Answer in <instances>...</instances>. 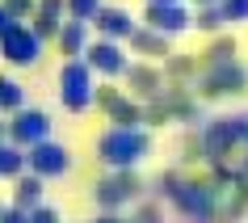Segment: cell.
<instances>
[{
	"instance_id": "cell-1",
	"label": "cell",
	"mask_w": 248,
	"mask_h": 223,
	"mask_svg": "<svg viewBox=\"0 0 248 223\" xmlns=\"http://www.w3.org/2000/svg\"><path fill=\"white\" fill-rule=\"evenodd\" d=\"M152 152V135L143 127H109L97 139V160L105 169H139Z\"/></svg>"
},
{
	"instance_id": "cell-9",
	"label": "cell",
	"mask_w": 248,
	"mask_h": 223,
	"mask_svg": "<svg viewBox=\"0 0 248 223\" xmlns=\"http://www.w3.org/2000/svg\"><path fill=\"white\" fill-rule=\"evenodd\" d=\"M248 89V67L240 59L232 64H210L206 76H202V93L206 97H223V93H244Z\"/></svg>"
},
{
	"instance_id": "cell-29",
	"label": "cell",
	"mask_w": 248,
	"mask_h": 223,
	"mask_svg": "<svg viewBox=\"0 0 248 223\" xmlns=\"http://www.w3.org/2000/svg\"><path fill=\"white\" fill-rule=\"evenodd\" d=\"M9 26H13V17L4 13V4H0V34H4V30H9Z\"/></svg>"
},
{
	"instance_id": "cell-15",
	"label": "cell",
	"mask_w": 248,
	"mask_h": 223,
	"mask_svg": "<svg viewBox=\"0 0 248 223\" xmlns=\"http://www.w3.org/2000/svg\"><path fill=\"white\" fill-rule=\"evenodd\" d=\"M42 198H46V181L42 177H34L30 169L21 177H13V207L34 210V207H42Z\"/></svg>"
},
{
	"instance_id": "cell-18",
	"label": "cell",
	"mask_w": 248,
	"mask_h": 223,
	"mask_svg": "<svg viewBox=\"0 0 248 223\" xmlns=\"http://www.w3.org/2000/svg\"><path fill=\"white\" fill-rule=\"evenodd\" d=\"M26 173V152L17 143H9V139H0V177L4 181H13V177H21Z\"/></svg>"
},
{
	"instance_id": "cell-6",
	"label": "cell",
	"mask_w": 248,
	"mask_h": 223,
	"mask_svg": "<svg viewBox=\"0 0 248 223\" xmlns=\"http://www.w3.org/2000/svg\"><path fill=\"white\" fill-rule=\"evenodd\" d=\"M42 139H51V114H46V110L21 105V110L9 114V143H17L21 152H26V147L42 143Z\"/></svg>"
},
{
	"instance_id": "cell-33",
	"label": "cell",
	"mask_w": 248,
	"mask_h": 223,
	"mask_svg": "<svg viewBox=\"0 0 248 223\" xmlns=\"http://www.w3.org/2000/svg\"><path fill=\"white\" fill-rule=\"evenodd\" d=\"M0 207H4V202H0Z\"/></svg>"
},
{
	"instance_id": "cell-26",
	"label": "cell",
	"mask_w": 248,
	"mask_h": 223,
	"mask_svg": "<svg viewBox=\"0 0 248 223\" xmlns=\"http://www.w3.org/2000/svg\"><path fill=\"white\" fill-rule=\"evenodd\" d=\"M0 223H30V210H21V207H0Z\"/></svg>"
},
{
	"instance_id": "cell-19",
	"label": "cell",
	"mask_w": 248,
	"mask_h": 223,
	"mask_svg": "<svg viewBox=\"0 0 248 223\" xmlns=\"http://www.w3.org/2000/svg\"><path fill=\"white\" fill-rule=\"evenodd\" d=\"M227 26L219 13V4H198L194 13H189V30H202V34H219V30Z\"/></svg>"
},
{
	"instance_id": "cell-12",
	"label": "cell",
	"mask_w": 248,
	"mask_h": 223,
	"mask_svg": "<svg viewBox=\"0 0 248 223\" xmlns=\"http://www.w3.org/2000/svg\"><path fill=\"white\" fill-rule=\"evenodd\" d=\"M89 26H97V34H101V38L126 42V38L135 34V26H139V21H135V17L126 13V9H114V4H101V9H97V17H93Z\"/></svg>"
},
{
	"instance_id": "cell-21",
	"label": "cell",
	"mask_w": 248,
	"mask_h": 223,
	"mask_svg": "<svg viewBox=\"0 0 248 223\" xmlns=\"http://www.w3.org/2000/svg\"><path fill=\"white\" fill-rule=\"evenodd\" d=\"M232 59H235V38H227V34L206 47V67L210 64H232Z\"/></svg>"
},
{
	"instance_id": "cell-25",
	"label": "cell",
	"mask_w": 248,
	"mask_h": 223,
	"mask_svg": "<svg viewBox=\"0 0 248 223\" xmlns=\"http://www.w3.org/2000/svg\"><path fill=\"white\" fill-rule=\"evenodd\" d=\"M30 223H63V215H59L55 207H46V202H42V207L30 210Z\"/></svg>"
},
{
	"instance_id": "cell-31",
	"label": "cell",
	"mask_w": 248,
	"mask_h": 223,
	"mask_svg": "<svg viewBox=\"0 0 248 223\" xmlns=\"http://www.w3.org/2000/svg\"><path fill=\"white\" fill-rule=\"evenodd\" d=\"M194 4H219V0H194Z\"/></svg>"
},
{
	"instance_id": "cell-32",
	"label": "cell",
	"mask_w": 248,
	"mask_h": 223,
	"mask_svg": "<svg viewBox=\"0 0 248 223\" xmlns=\"http://www.w3.org/2000/svg\"><path fill=\"white\" fill-rule=\"evenodd\" d=\"M169 4H181V0H169Z\"/></svg>"
},
{
	"instance_id": "cell-22",
	"label": "cell",
	"mask_w": 248,
	"mask_h": 223,
	"mask_svg": "<svg viewBox=\"0 0 248 223\" xmlns=\"http://www.w3.org/2000/svg\"><path fill=\"white\" fill-rule=\"evenodd\" d=\"M97 9H101V0H63V17L72 21H93Z\"/></svg>"
},
{
	"instance_id": "cell-28",
	"label": "cell",
	"mask_w": 248,
	"mask_h": 223,
	"mask_svg": "<svg viewBox=\"0 0 248 223\" xmlns=\"http://www.w3.org/2000/svg\"><path fill=\"white\" fill-rule=\"evenodd\" d=\"M93 223H131V219H126L122 210H97V219H93Z\"/></svg>"
},
{
	"instance_id": "cell-5",
	"label": "cell",
	"mask_w": 248,
	"mask_h": 223,
	"mask_svg": "<svg viewBox=\"0 0 248 223\" xmlns=\"http://www.w3.org/2000/svg\"><path fill=\"white\" fill-rule=\"evenodd\" d=\"M26 169L42 181H55V177H67L72 173V147L55 143V139H42V143L26 147Z\"/></svg>"
},
{
	"instance_id": "cell-13",
	"label": "cell",
	"mask_w": 248,
	"mask_h": 223,
	"mask_svg": "<svg viewBox=\"0 0 248 223\" xmlns=\"http://www.w3.org/2000/svg\"><path fill=\"white\" fill-rule=\"evenodd\" d=\"M55 47H59L63 59H80L84 47H89V21H72V17H67L63 26L55 30Z\"/></svg>"
},
{
	"instance_id": "cell-10",
	"label": "cell",
	"mask_w": 248,
	"mask_h": 223,
	"mask_svg": "<svg viewBox=\"0 0 248 223\" xmlns=\"http://www.w3.org/2000/svg\"><path fill=\"white\" fill-rule=\"evenodd\" d=\"M172 202L181 207V215H189L194 223H210L215 219V198H210L206 185H194V181H177V190H172Z\"/></svg>"
},
{
	"instance_id": "cell-4",
	"label": "cell",
	"mask_w": 248,
	"mask_h": 223,
	"mask_svg": "<svg viewBox=\"0 0 248 223\" xmlns=\"http://www.w3.org/2000/svg\"><path fill=\"white\" fill-rule=\"evenodd\" d=\"M0 59L13 64V67H34L42 59V38L26 21H13V26L0 34Z\"/></svg>"
},
{
	"instance_id": "cell-27",
	"label": "cell",
	"mask_w": 248,
	"mask_h": 223,
	"mask_svg": "<svg viewBox=\"0 0 248 223\" xmlns=\"http://www.w3.org/2000/svg\"><path fill=\"white\" fill-rule=\"evenodd\" d=\"M131 223H160V207H156V202H147V207H139V210H135V219Z\"/></svg>"
},
{
	"instance_id": "cell-23",
	"label": "cell",
	"mask_w": 248,
	"mask_h": 223,
	"mask_svg": "<svg viewBox=\"0 0 248 223\" xmlns=\"http://www.w3.org/2000/svg\"><path fill=\"white\" fill-rule=\"evenodd\" d=\"M219 13H223V21L240 26V21H248V0H219Z\"/></svg>"
},
{
	"instance_id": "cell-30",
	"label": "cell",
	"mask_w": 248,
	"mask_h": 223,
	"mask_svg": "<svg viewBox=\"0 0 248 223\" xmlns=\"http://www.w3.org/2000/svg\"><path fill=\"white\" fill-rule=\"evenodd\" d=\"M0 139H9V122H4V114H0Z\"/></svg>"
},
{
	"instance_id": "cell-20",
	"label": "cell",
	"mask_w": 248,
	"mask_h": 223,
	"mask_svg": "<svg viewBox=\"0 0 248 223\" xmlns=\"http://www.w3.org/2000/svg\"><path fill=\"white\" fill-rule=\"evenodd\" d=\"M21 105H26V89H21L13 76L0 72V114H13V110H21Z\"/></svg>"
},
{
	"instance_id": "cell-2",
	"label": "cell",
	"mask_w": 248,
	"mask_h": 223,
	"mask_svg": "<svg viewBox=\"0 0 248 223\" xmlns=\"http://www.w3.org/2000/svg\"><path fill=\"white\" fill-rule=\"evenodd\" d=\"M93 84H97V76L89 72L84 59H63V67H59V105L67 114H84L93 105Z\"/></svg>"
},
{
	"instance_id": "cell-24",
	"label": "cell",
	"mask_w": 248,
	"mask_h": 223,
	"mask_svg": "<svg viewBox=\"0 0 248 223\" xmlns=\"http://www.w3.org/2000/svg\"><path fill=\"white\" fill-rule=\"evenodd\" d=\"M0 4H4V13L13 17V21H30V17H34V4H38V0H0Z\"/></svg>"
},
{
	"instance_id": "cell-11",
	"label": "cell",
	"mask_w": 248,
	"mask_h": 223,
	"mask_svg": "<svg viewBox=\"0 0 248 223\" xmlns=\"http://www.w3.org/2000/svg\"><path fill=\"white\" fill-rule=\"evenodd\" d=\"M126 89H131L135 101H156V97H164V72L152 64H126Z\"/></svg>"
},
{
	"instance_id": "cell-8",
	"label": "cell",
	"mask_w": 248,
	"mask_h": 223,
	"mask_svg": "<svg viewBox=\"0 0 248 223\" xmlns=\"http://www.w3.org/2000/svg\"><path fill=\"white\" fill-rule=\"evenodd\" d=\"M139 26L156 30V34H164V38H177V34H185V30H189V9H185V0H181V4H169V0H147L143 21H139Z\"/></svg>"
},
{
	"instance_id": "cell-14",
	"label": "cell",
	"mask_w": 248,
	"mask_h": 223,
	"mask_svg": "<svg viewBox=\"0 0 248 223\" xmlns=\"http://www.w3.org/2000/svg\"><path fill=\"white\" fill-rule=\"evenodd\" d=\"M59 26H63V0H38L34 4V17H30V30L46 42V38H55Z\"/></svg>"
},
{
	"instance_id": "cell-16",
	"label": "cell",
	"mask_w": 248,
	"mask_h": 223,
	"mask_svg": "<svg viewBox=\"0 0 248 223\" xmlns=\"http://www.w3.org/2000/svg\"><path fill=\"white\" fill-rule=\"evenodd\" d=\"M105 118H109V127H143V101L122 93V97H114L105 105Z\"/></svg>"
},
{
	"instance_id": "cell-7",
	"label": "cell",
	"mask_w": 248,
	"mask_h": 223,
	"mask_svg": "<svg viewBox=\"0 0 248 223\" xmlns=\"http://www.w3.org/2000/svg\"><path fill=\"white\" fill-rule=\"evenodd\" d=\"M80 59L89 64L93 76H105V80H118L122 72H126V64H131V59H126V51H122V42H114V38H97V42H89Z\"/></svg>"
},
{
	"instance_id": "cell-17",
	"label": "cell",
	"mask_w": 248,
	"mask_h": 223,
	"mask_svg": "<svg viewBox=\"0 0 248 223\" xmlns=\"http://www.w3.org/2000/svg\"><path fill=\"white\" fill-rule=\"evenodd\" d=\"M131 51L135 55H147V59H169V38H164V34H156V30H147V26H135V34L131 38Z\"/></svg>"
},
{
	"instance_id": "cell-3",
	"label": "cell",
	"mask_w": 248,
	"mask_h": 223,
	"mask_svg": "<svg viewBox=\"0 0 248 223\" xmlns=\"http://www.w3.org/2000/svg\"><path fill=\"white\" fill-rule=\"evenodd\" d=\"M139 194H143V181H139L135 169H109V177H101V181L93 185L97 210H122V207H131V202H139Z\"/></svg>"
}]
</instances>
